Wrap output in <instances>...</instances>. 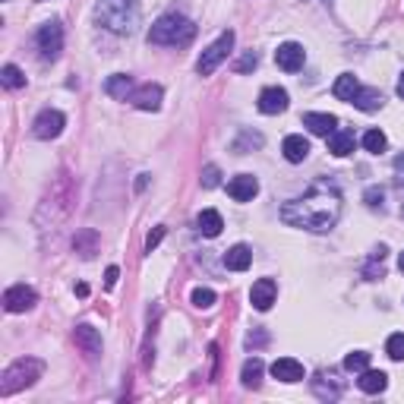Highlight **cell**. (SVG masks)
<instances>
[{
    "label": "cell",
    "mask_w": 404,
    "mask_h": 404,
    "mask_svg": "<svg viewBox=\"0 0 404 404\" xmlns=\"http://www.w3.org/2000/svg\"><path fill=\"white\" fill-rule=\"evenodd\" d=\"M341 215V193L332 183H313L303 196L285 202L281 205V221L291 228H303V231H332Z\"/></svg>",
    "instance_id": "6da1fadb"
},
{
    "label": "cell",
    "mask_w": 404,
    "mask_h": 404,
    "mask_svg": "<svg viewBox=\"0 0 404 404\" xmlns=\"http://www.w3.org/2000/svg\"><path fill=\"white\" fill-rule=\"evenodd\" d=\"M95 19L114 35H133L139 26V3L136 0H98Z\"/></svg>",
    "instance_id": "7a4b0ae2"
},
{
    "label": "cell",
    "mask_w": 404,
    "mask_h": 404,
    "mask_svg": "<svg viewBox=\"0 0 404 404\" xmlns=\"http://www.w3.org/2000/svg\"><path fill=\"white\" fill-rule=\"evenodd\" d=\"M196 35V26L190 23L187 16H180V13H168L161 16L155 26H152L149 32V41L152 45H190Z\"/></svg>",
    "instance_id": "3957f363"
},
{
    "label": "cell",
    "mask_w": 404,
    "mask_h": 404,
    "mask_svg": "<svg viewBox=\"0 0 404 404\" xmlns=\"http://www.w3.org/2000/svg\"><path fill=\"white\" fill-rule=\"evenodd\" d=\"M41 370H45V363H41V360H35V357L16 360L13 367H7V373H3L0 392H3V395H13V392L26 389V385H32V382L41 376Z\"/></svg>",
    "instance_id": "277c9868"
},
{
    "label": "cell",
    "mask_w": 404,
    "mask_h": 404,
    "mask_svg": "<svg viewBox=\"0 0 404 404\" xmlns=\"http://www.w3.org/2000/svg\"><path fill=\"white\" fill-rule=\"evenodd\" d=\"M231 48H234V32L228 29V32H221V35H218L215 45H209L205 51H202L199 63H196V73H199V76H212L218 63H221V60L231 54Z\"/></svg>",
    "instance_id": "5b68a950"
},
{
    "label": "cell",
    "mask_w": 404,
    "mask_h": 404,
    "mask_svg": "<svg viewBox=\"0 0 404 404\" xmlns=\"http://www.w3.org/2000/svg\"><path fill=\"white\" fill-rule=\"evenodd\" d=\"M38 51H41V57L45 60H54L60 51H63V26L60 23H45L41 29H38Z\"/></svg>",
    "instance_id": "8992f818"
},
{
    "label": "cell",
    "mask_w": 404,
    "mask_h": 404,
    "mask_svg": "<svg viewBox=\"0 0 404 404\" xmlns=\"http://www.w3.org/2000/svg\"><path fill=\"white\" fill-rule=\"evenodd\" d=\"M35 303H38V294L26 285H13L3 294V310H7V313H26V310H32Z\"/></svg>",
    "instance_id": "52a82bcc"
},
{
    "label": "cell",
    "mask_w": 404,
    "mask_h": 404,
    "mask_svg": "<svg viewBox=\"0 0 404 404\" xmlns=\"http://www.w3.org/2000/svg\"><path fill=\"white\" fill-rule=\"evenodd\" d=\"M63 123H67V120H63V114L48 108V111H41L35 117V123H32V133H35L38 139H54V136L63 133Z\"/></svg>",
    "instance_id": "ba28073f"
},
{
    "label": "cell",
    "mask_w": 404,
    "mask_h": 404,
    "mask_svg": "<svg viewBox=\"0 0 404 404\" xmlns=\"http://www.w3.org/2000/svg\"><path fill=\"white\" fill-rule=\"evenodd\" d=\"M275 63L281 70H287V73H297V70H303V63H307V51H303L297 41H285V45L275 51Z\"/></svg>",
    "instance_id": "9c48e42d"
},
{
    "label": "cell",
    "mask_w": 404,
    "mask_h": 404,
    "mask_svg": "<svg viewBox=\"0 0 404 404\" xmlns=\"http://www.w3.org/2000/svg\"><path fill=\"white\" fill-rule=\"evenodd\" d=\"M161 85H152V83H145V85H139V89H133V95H130V105H136L139 111H158L161 108Z\"/></svg>",
    "instance_id": "30bf717a"
},
{
    "label": "cell",
    "mask_w": 404,
    "mask_h": 404,
    "mask_svg": "<svg viewBox=\"0 0 404 404\" xmlns=\"http://www.w3.org/2000/svg\"><path fill=\"white\" fill-rule=\"evenodd\" d=\"M256 193H259V180H256L253 174H237V177L228 183V196H231L234 202H250Z\"/></svg>",
    "instance_id": "8fae6325"
},
{
    "label": "cell",
    "mask_w": 404,
    "mask_h": 404,
    "mask_svg": "<svg viewBox=\"0 0 404 404\" xmlns=\"http://www.w3.org/2000/svg\"><path fill=\"white\" fill-rule=\"evenodd\" d=\"M73 341H76V347L83 354H89V357H98V354H101V335H98V329H92V325H76Z\"/></svg>",
    "instance_id": "7c38bea8"
},
{
    "label": "cell",
    "mask_w": 404,
    "mask_h": 404,
    "mask_svg": "<svg viewBox=\"0 0 404 404\" xmlns=\"http://www.w3.org/2000/svg\"><path fill=\"white\" fill-rule=\"evenodd\" d=\"M275 294H278L275 281H272V278H259L253 285V291H250V300H253V307L259 310V313H265V310L275 303Z\"/></svg>",
    "instance_id": "4fadbf2b"
},
{
    "label": "cell",
    "mask_w": 404,
    "mask_h": 404,
    "mask_svg": "<svg viewBox=\"0 0 404 404\" xmlns=\"http://www.w3.org/2000/svg\"><path fill=\"white\" fill-rule=\"evenodd\" d=\"M287 108V92L278 89V85H269V89H262L259 95V111L262 114H281Z\"/></svg>",
    "instance_id": "5bb4252c"
},
{
    "label": "cell",
    "mask_w": 404,
    "mask_h": 404,
    "mask_svg": "<svg viewBox=\"0 0 404 404\" xmlns=\"http://www.w3.org/2000/svg\"><path fill=\"white\" fill-rule=\"evenodd\" d=\"M272 376L281 382H300L303 379V363L294 357H278L275 363H272Z\"/></svg>",
    "instance_id": "9a60e30c"
},
{
    "label": "cell",
    "mask_w": 404,
    "mask_h": 404,
    "mask_svg": "<svg viewBox=\"0 0 404 404\" xmlns=\"http://www.w3.org/2000/svg\"><path fill=\"white\" fill-rule=\"evenodd\" d=\"M303 127H310V133L316 136H332L338 130L335 114H303Z\"/></svg>",
    "instance_id": "2e32d148"
},
{
    "label": "cell",
    "mask_w": 404,
    "mask_h": 404,
    "mask_svg": "<svg viewBox=\"0 0 404 404\" xmlns=\"http://www.w3.org/2000/svg\"><path fill=\"white\" fill-rule=\"evenodd\" d=\"M357 385H360V392H367V395H379V392H385V385H389V376L382 373V370H363Z\"/></svg>",
    "instance_id": "e0dca14e"
},
{
    "label": "cell",
    "mask_w": 404,
    "mask_h": 404,
    "mask_svg": "<svg viewBox=\"0 0 404 404\" xmlns=\"http://www.w3.org/2000/svg\"><path fill=\"white\" fill-rule=\"evenodd\" d=\"M133 79H130V76H123V73H114L111 79H108L105 83V92L111 98H120V101H130V95H133Z\"/></svg>",
    "instance_id": "ac0fdd59"
},
{
    "label": "cell",
    "mask_w": 404,
    "mask_h": 404,
    "mask_svg": "<svg viewBox=\"0 0 404 404\" xmlns=\"http://www.w3.org/2000/svg\"><path fill=\"white\" fill-rule=\"evenodd\" d=\"M250 262H253V253H250V247H243V243H237V247H231L225 253V265L231 272H247Z\"/></svg>",
    "instance_id": "d6986e66"
},
{
    "label": "cell",
    "mask_w": 404,
    "mask_h": 404,
    "mask_svg": "<svg viewBox=\"0 0 404 404\" xmlns=\"http://www.w3.org/2000/svg\"><path fill=\"white\" fill-rule=\"evenodd\" d=\"M281 152H285V158L291 161V165H300V161L310 155V143L303 139V136H287L285 145H281Z\"/></svg>",
    "instance_id": "ffe728a7"
},
{
    "label": "cell",
    "mask_w": 404,
    "mask_h": 404,
    "mask_svg": "<svg viewBox=\"0 0 404 404\" xmlns=\"http://www.w3.org/2000/svg\"><path fill=\"white\" fill-rule=\"evenodd\" d=\"M313 392L322 401H335L341 395V385L335 382V373H319V379H313Z\"/></svg>",
    "instance_id": "44dd1931"
},
{
    "label": "cell",
    "mask_w": 404,
    "mask_h": 404,
    "mask_svg": "<svg viewBox=\"0 0 404 404\" xmlns=\"http://www.w3.org/2000/svg\"><path fill=\"white\" fill-rule=\"evenodd\" d=\"M196 228H199V234H205V237H218L221 228H225V221H221V215H218L215 209H205L196 218Z\"/></svg>",
    "instance_id": "7402d4cb"
},
{
    "label": "cell",
    "mask_w": 404,
    "mask_h": 404,
    "mask_svg": "<svg viewBox=\"0 0 404 404\" xmlns=\"http://www.w3.org/2000/svg\"><path fill=\"white\" fill-rule=\"evenodd\" d=\"M329 152L338 158H345L354 152V133L351 130H335V133L329 136Z\"/></svg>",
    "instance_id": "603a6c76"
},
{
    "label": "cell",
    "mask_w": 404,
    "mask_h": 404,
    "mask_svg": "<svg viewBox=\"0 0 404 404\" xmlns=\"http://www.w3.org/2000/svg\"><path fill=\"white\" fill-rule=\"evenodd\" d=\"M73 250L79 256H95V250H98V231H92V228H85V231H79L76 234V240H73Z\"/></svg>",
    "instance_id": "cb8c5ba5"
},
{
    "label": "cell",
    "mask_w": 404,
    "mask_h": 404,
    "mask_svg": "<svg viewBox=\"0 0 404 404\" xmlns=\"http://www.w3.org/2000/svg\"><path fill=\"white\" fill-rule=\"evenodd\" d=\"M351 105L360 108V111H379L382 108V92L379 89H360L357 95H354Z\"/></svg>",
    "instance_id": "d4e9b609"
},
{
    "label": "cell",
    "mask_w": 404,
    "mask_h": 404,
    "mask_svg": "<svg viewBox=\"0 0 404 404\" xmlns=\"http://www.w3.org/2000/svg\"><path fill=\"white\" fill-rule=\"evenodd\" d=\"M360 92V83H357V76L351 73H341L335 79V98H341V101H354V95Z\"/></svg>",
    "instance_id": "484cf974"
},
{
    "label": "cell",
    "mask_w": 404,
    "mask_h": 404,
    "mask_svg": "<svg viewBox=\"0 0 404 404\" xmlns=\"http://www.w3.org/2000/svg\"><path fill=\"white\" fill-rule=\"evenodd\" d=\"M262 370H265V363H262L259 357H253V360H247V363H243V373H240V379H243V385H247V389H259Z\"/></svg>",
    "instance_id": "4316f807"
},
{
    "label": "cell",
    "mask_w": 404,
    "mask_h": 404,
    "mask_svg": "<svg viewBox=\"0 0 404 404\" xmlns=\"http://www.w3.org/2000/svg\"><path fill=\"white\" fill-rule=\"evenodd\" d=\"M0 83L7 85V89H23V85H26V73L19 67H13V63H7V67L0 70Z\"/></svg>",
    "instance_id": "83f0119b"
},
{
    "label": "cell",
    "mask_w": 404,
    "mask_h": 404,
    "mask_svg": "<svg viewBox=\"0 0 404 404\" xmlns=\"http://www.w3.org/2000/svg\"><path fill=\"white\" fill-rule=\"evenodd\" d=\"M385 253H389V250H385V247L373 250V259H370V265H367V269H363V278H370V281H376V278H382V275H385V269H382V262H385Z\"/></svg>",
    "instance_id": "f1b7e54d"
},
{
    "label": "cell",
    "mask_w": 404,
    "mask_h": 404,
    "mask_svg": "<svg viewBox=\"0 0 404 404\" xmlns=\"http://www.w3.org/2000/svg\"><path fill=\"white\" fill-rule=\"evenodd\" d=\"M385 145H389V139H385V133H382V130H370V133L363 136V149L373 152V155H382V152H385Z\"/></svg>",
    "instance_id": "f546056e"
},
{
    "label": "cell",
    "mask_w": 404,
    "mask_h": 404,
    "mask_svg": "<svg viewBox=\"0 0 404 404\" xmlns=\"http://www.w3.org/2000/svg\"><path fill=\"white\" fill-rule=\"evenodd\" d=\"M370 367V354L367 351H354L345 357V370H351V373H363V370Z\"/></svg>",
    "instance_id": "4dcf8cb0"
},
{
    "label": "cell",
    "mask_w": 404,
    "mask_h": 404,
    "mask_svg": "<svg viewBox=\"0 0 404 404\" xmlns=\"http://www.w3.org/2000/svg\"><path fill=\"white\" fill-rule=\"evenodd\" d=\"M193 307L196 310L215 307V291H209V287H196V291H193Z\"/></svg>",
    "instance_id": "1f68e13d"
},
{
    "label": "cell",
    "mask_w": 404,
    "mask_h": 404,
    "mask_svg": "<svg viewBox=\"0 0 404 404\" xmlns=\"http://www.w3.org/2000/svg\"><path fill=\"white\" fill-rule=\"evenodd\" d=\"M385 354H389L392 360H404V332H398V335H392L389 341H385Z\"/></svg>",
    "instance_id": "d6a6232c"
},
{
    "label": "cell",
    "mask_w": 404,
    "mask_h": 404,
    "mask_svg": "<svg viewBox=\"0 0 404 404\" xmlns=\"http://www.w3.org/2000/svg\"><path fill=\"white\" fill-rule=\"evenodd\" d=\"M363 202H367L370 209H382V202H385V190H382V187H367Z\"/></svg>",
    "instance_id": "836d02e7"
},
{
    "label": "cell",
    "mask_w": 404,
    "mask_h": 404,
    "mask_svg": "<svg viewBox=\"0 0 404 404\" xmlns=\"http://www.w3.org/2000/svg\"><path fill=\"white\" fill-rule=\"evenodd\" d=\"M218 183H221V171H218L215 165H205V168H202V187L212 190V187H218Z\"/></svg>",
    "instance_id": "e575fe53"
},
{
    "label": "cell",
    "mask_w": 404,
    "mask_h": 404,
    "mask_svg": "<svg viewBox=\"0 0 404 404\" xmlns=\"http://www.w3.org/2000/svg\"><path fill=\"white\" fill-rule=\"evenodd\" d=\"M256 63H259V57H256L253 51H247L237 63H234V70H237V73H250V70H256Z\"/></svg>",
    "instance_id": "d590c367"
},
{
    "label": "cell",
    "mask_w": 404,
    "mask_h": 404,
    "mask_svg": "<svg viewBox=\"0 0 404 404\" xmlns=\"http://www.w3.org/2000/svg\"><path fill=\"white\" fill-rule=\"evenodd\" d=\"M161 237H165V228H155V231H152L149 237H145V253H152V250H155L158 243H161Z\"/></svg>",
    "instance_id": "8d00e7d4"
},
{
    "label": "cell",
    "mask_w": 404,
    "mask_h": 404,
    "mask_svg": "<svg viewBox=\"0 0 404 404\" xmlns=\"http://www.w3.org/2000/svg\"><path fill=\"white\" fill-rule=\"evenodd\" d=\"M395 177H398V187H404V152L395 158Z\"/></svg>",
    "instance_id": "74e56055"
},
{
    "label": "cell",
    "mask_w": 404,
    "mask_h": 404,
    "mask_svg": "<svg viewBox=\"0 0 404 404\" xmlns=\"http://www.w3.org/2000/svg\"><path fill=\"white\" fill-rule=\"evenodd\" d=\"M265 338H269L265 332H250V335H247V345L250 347H253V345H265Z\"/></svg>",
    "instance_id": "f35d334b"
},
{
    "label": "cell",
    "mask_w": 404,
    "mask_h": 404,
    "mask_svg": "<svg viewBox=\"0 0 404 404\" xmlns=\"http://www.w3.org/2000/svg\"><path fill=\"white\" fill-rule=\"evenodd\" d=\"M117 278H120L117 265H111V269H108V272H105V281H108V287H114V285H117Z\"/></svg>",
    "instance_id": "ab89813d"
},
{
    "label": "cell",
    "mask_w": 404,
    "mask_h": 404,
    "mask_svg": "<svg viewBox=\"0 0 404 404\" xmlns=\"http://www.w3.org/2000/svg\"><path fill=\"white\" fill-rule=\"evenodd\" d=\"M145 183H149V174H143V177L136 180V190H145Z\"/></svg>",
    "instance_id": "60d3db41"
},
{
    "label": "cell",
    "mask_w": 404,
    "mask_h": 404,
    "mask_svg": "<svg viewBox=\"0 0 404 404\" xmlns=\"http://www.w3.org/2000/svg\"><path fill=\"white\" fill-rule=\"evenodd\" d=\"M395 92H398V98H404V73L398 76V89Z\"/></svg>",
    "instance_id": "b9f144b4"
},
{
    "label": "cell",
    "mask_w": 404,
    "mask_h": 404,
    "mask_svg": "<svg viewBox=\"0 0 404 404\" xmlns=\"http://www.w3.org/2000/svg\"><path fill=\"white\" fill-rule=\"evenodd\" d=\"M398 269H401V272H404V253H401V259H398Z\"/></svg>",
    "instance_id": "7bdbcfd3"
},
{
    "label": "cell",
    "mask_w": 404,
    "mask_h": 404,
    "mask_svg": "<svg viewBox=\"0 0 404 404\" xmlns=\"http://www.w3.org/2000/svg\"><path fill=\"white\" fill-rule=\"evenodd\" d=\"M401 215H404V205H401Z\"/></svg>",
    "instance_id": "ee69618b"
},
{
    "label": "cell",
    "mask_w": 404,
    "mask_h": 404,
    "mask_svg": "<svg viewBox=\"0 0 404 404\" xmlns=\"http://www.w3.org/2000/svg\"><path fill=\"white\" fill-rule=\"evenodd\" d=\"M38 3H45V0H38Z\"/></svg>",
    "instance_id": "f6af8a7d"
}]
</instances>
